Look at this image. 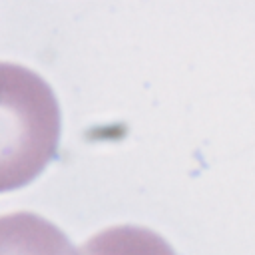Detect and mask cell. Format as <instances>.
Here are the masks:
<instances>
[{
  "label": "cell",
  "mask_w": 255,
  "mask_h": 255,
  "mask_svg": "<svg viewBox=\"0 0 255 255\" xmlns=\"http://www.w3.org/2000/svg\"><path fill=\"white\" fill-rule=\"evenodd\" d=\"M60 106L48 82L12 62H0V191L30 183L54 157Z\"/></svg>",
  "instance_id": "cell-1"
},
{
  "label": "cell",
  "mask_w": 255,
  "mask_h": 255,
  "mask_svg": "<svg viewBox=\"0 0 255 255\" xmlns=\"http://www.w3.org/2000/svg\"><path fill=\"white\" fill-rule=\"evenodd\" d=\"M0 255H78L68 237L48 219L18 211L0 215Z\"/></svg>",
  "instance_id": "cell-2"
},
{
  "label": "cell",
  "mask_w": 255,
  "mask_h": 255,
  "mask_svg": "<svg viewBox=\"0 0 255 255\" xmlns=\"http://www.w3.org/2000/svg\"><path fill=\"white\" fill-rule=\"evenodd\" d=\"M78 255H175V251L151 229L120 225L90 237Z\"/></svg>",
  "instance_id": "cell-3"
}]
</instances>
